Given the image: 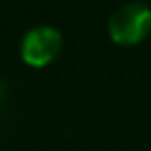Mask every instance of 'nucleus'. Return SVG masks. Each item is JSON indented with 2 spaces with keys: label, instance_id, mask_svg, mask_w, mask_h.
<instances>
[{
  "label": "nucleus",
  "instance_id": "nucleus-2",
  "mask_svg": "<svg viewBox=\"0 0 151 151\" xmlns=\"http://www.w3.org/2000/svg\"><path fill=\"white\" fill-rule=\"evenodd\" d=\"M62 50V33L54 25H35L21 40V58L29 66H48Z\"/></svg>",
  "mask_w": 151,
  "mask_h": 151
},
{
  "label": "nucleus",
  "instance_id": "nucleus-1",
  "mask_svg": "<svg viewBox=\"0 0 151 151\" xmlns=\"http://www.w3.org/2000/svg\"><path fill=\"white\" fill-rule=\"evenodd\" d=\"M108 33L118 46H137L151 33V6L143 2L120 4L108 19Z\"/></svg>",
  "mask_w": 151,
  "mask_h": 151
}]
</instances>
